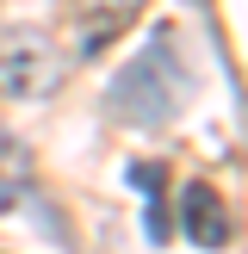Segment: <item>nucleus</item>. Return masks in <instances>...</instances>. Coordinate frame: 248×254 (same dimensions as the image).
Returning a JSON list of instances; mask_svg holds the SVG:
<instances>
[{
    "instance_id": "obj_4",
    "label": "nucleus",
    "mask_w": 248,
    "mask_h": 254,
    "mask_svg": "<svg viewBox=\"0 0 248 254\" xmlns=\"http://www.w3.org/2000/svg\"><path fill=\"white\" fill-rule=\"evenodd\" d=\"M50 87H56V62L44 56V44H19V50L0 56V93L37 99V93H50Z\"/></svg>"
},
{
    "instance_id": "obj_5",
    "label": "nucleus",
    "mask_w": 248,
    "mask_h": 254,
    "mask_svg": "<svg viewBox=\"0 0 248 254\" xmlns=\"http://www.w3.org/2000/svg\"><path fill=\"white\" fill-rule=\"evenodd\" d=\"M31 180V149L12 143V136H0V205H12V192Z\"/></svg>"
},
{
    "instance_id": "obj_3",
    "label": "nucleus",
    "mask_w": 248,
    "mask_h": 254,
    "mask_svg": "<svg viewBox=\"0 0 248 254\" xmlns=\"http://www.w3.org/2000/svg\"><path fill=\"white\" fill-rule=\"evenodd\" d=\"M180 223H186V236H192L198 248H230V236H236V223H230V211H223L217 186H205V180L186 186V198H180Z\"/></svg>"
},
{
    "instance_id": "obj_2",
    "label": "nucleus",
    "mask_w": 248,
    "mask_h": 254,
    "mask_svg": "<svg viewBox=\"0 0 248 254\" xmlns=\"http://www.w3.org/2000/svg\"><path fill=\"white\" fill-rule=\"evenodd\" d=\"M143 12V0H74V56L93 62L106 44H118L124 25Z\"/></svg>"
},
{
    "instance_id": "obj_1",
    "label": "nucleus",
    "mask_w": 248,
    "mask_h": 254,
    "mask_svg": "<svg viewBox=\"0 0 248 254\" xmlns=\"http://www.w3.org/2000/svg\"><path fill=\"white\" fill-rule=\"evenodd\" d=\"M186 93H192V81H186L180 50H174V25H155V37L112 81V118H124V124H168Z\"/></svg>"
}]
</instances>
